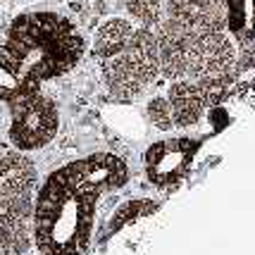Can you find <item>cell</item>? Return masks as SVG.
<instances>
[{
    "instance_id": "8fae6325",
    "label": "cell",
    "mask_w": 255,
    "mask_h": 255,
    "mask_svg": "<svg viewBox=\"0 0 255 255\" xmlns=\"http://www.w3.org/2000/svg\"><path fill=\"white\" fill-rule=\"evenodd\" d=\"M227 7V31L236 43H255V0H224Z\"/></svg>"
},
{
    "instance_id": "5b68a950",
    "label": "cell",
    "mask_w": 255,
    "mask_h": 255,
    "mask_svg": "<svg viewBox=\"0 0 255 255\" xmlns=\"http://www.w3.org/2000/svg\"><path fill=\"white\" fill-rule=\"evenodd\" d=\"M33 184L36 167L22 150L0 153V212L31 220Z\"/></svg>"
},
{
    "instance_id": "3957f363",
    "label": "cell",
    "mask_w": 255,
    "mask_h": 255,
    "mask_svg": "<svg viewBox=\"0 0 255 255\" xmlns=\"http://www.w3.org/2000/svg\"><path fill=\"white\" fill-rule=\"evenodd\" d=\"M100 62H103V81L112 93V98H138L160 77L155 29L136 26L122 50Z\"/></svg>"
},
{
    "instance_id": "9c48e42d",
    "label": "cell",
    "mask_w": 255,
    "mask_h": 255,
    "mask_svg": "<svg viewBox=\"0 0 255 255\" xmlns=\"http://www.w3.org/2000/svg\"><path fill=\"white\" fill-rule=\"evenodd\" d=\"M167 103H169V110H172V122L174 127H193L203 117L205 110V103L200 96L198 86L193 79H177L169 84L167 91Z\"/></svg>"
},
{
    "instance_id": "4fadbf2b",
    "label": "cell",
    "mask_w": 255,
    "mask_h": 255,
    "mask_svg": "<svg viewBox=\"0 0 255 255\" xmlns=\"http://www.w3.org/2000/svg\"><path fill=\"white\" fill-rule=\"evenodd\" d=\"M29 89H41V86H29L12 55L5 50V45H0V103H10Z\"/></svg>"
},
{
    "instance_id": "ac0fdd59",
    "label": "cell",
    "mask_w": 255,
    "mask_h": 255,
    "mask_svg": "<svg viewBox=\"0 0 255 255\" xmlns=\"http://www.w3.org/2000/svg\"><path fill=\"white\" fill-rule=\"evenodd\" d=\"M117 2H122V0H117Z\"/></svg>"
},
{
    "instance_id": "e0dca14e",
    "label": "cell",
    "mask_w": 255,
    "mask_h": 255,
    "mask_svg": "<svg viewBox=\"0 0 255 255\" xmlns=\"http://www.w3.org/2000/svg\"><path fill=\"white\" fill-rule=\"evenodd\" d=\"M145 112H148L150 124H155L160 131H169V129L174 127V122H172V110H169V103H167L165 96H157V98L150 100Z\"/></svg>"
},
{
    "instance_id": "30bf717a",
    "label": "cell",
    "mask_w": 255,
    "mask_h": 255,
    "mask_svg": "<svg viewBox=\"0 0 255 255\" xmlns=\"http://www.w3.org/2000/svg\"><path fill=\"white\" fill-rule=\"evenodd\" d=\"M136 29L131 19L124 17H112L108 22L100 24V29L96 31V41H93V55L98 60H108V57L117 55L122 50L131 31Z\"/></svg>"
},
{
    "instance_id": "9a60e30c",
    "label": "cell",
    "mask_w": 255,
    "mask_h": 255,
    "mask_svg": "<svg viewBox=\"0 0 255 255\" xmlns=\"http://www.w3.org/2000/svg\"><path fill=\"white\" fill-rule=\"evenodd\" d=\"M127 14L138 26L155 29L165 17V0H122Z\"/></svg>"
},
{
    "instance_id": "7a4b0ae2",
    "label": "cell",
    "mask_w": 255,
    "mask_h": 255,
    "mask_svg": "<svg viewBox=\"0 0 255 255\" xmlns=\"http://www.w3.org/2000/svg\"><path fill=\"white\" fill-rule=\"evenodd\" d=\"M2 45L29 86H41L72 72L86 50V41L74 22L50 10L17 14L7 26Z\"/></svg>"
},
{
    "instance_id": "5bb4252c",
    "label": "cell",
    "mask_w": 255,
    "mask_h": 255,
    "mask_svg": "<svg viewBox=\"0 0 255 255\" xmlns=\"http://www.w3.org/2000/svg\"><path fill=\"white\" fill-rule=\"evenodd\" d=\"M234 79H236V72H229V74H210V77L193 79L196 86H198V91H200V96H203L205 108H215V105H220V103L229 96V91H232V86H234Z\"/></svg>"
},
{
    "instance_id": "277c9868",
    "label": "cell",
    "mask_w": 255,
    "mask_h": 255,
    "mask_svg": "<svg viewBox=\"0 0 255 255\" xmlns=\"http://www.w3.org/2000/svg\"><path fill=\"white\" fill-rule=\"evenodd\" d=\"M10 141L17 150H38L57 133V108L41 89H29L10 100Z\"/></svg>"
},
{
    "instance_id": "2e32d148",
    "label": "cell",
    "mask_w": 255,
    "mask_h": 255,
    "mask_svg": "<svg viewBox=\"0 0 255 255\" xmlns=\"http://www.w3.org/2000/svg\"><path fill=\"white\" fill-rule=\"evenodd\" d=\"M155 208H157V205L153 203V200H129V203L120 205V208H117V212H115V217L110 220V234L120 232V229H122V227H127L129 222L141 220L143 215L153 212Z\"/></svg>"
},
{
    "instance_id": "7c38bea8",
    "label": "cell",
    "mask_w": 255,
    "mask_h": 255,
    "mask_svg": "<svg viewBox=\"0 0 255 255\" xmlns=\"http://www.w3.org/2000/svg\"><path fill=\"white\" fill-rule=\"evenodd\" d=\"M31 246V220L0 212V255H24Z\"/></svg>"
},
{
    "instance_id": "8992f818",
    "label": "cell",
    "mask_w": 255,
    "mask_h": 255,
    "mask_svg": "<svg viewBox=\"0 0 255 255\" xmlns=\"http://www.w3.org/2000/svg\"><path fill=\"white\" fill-rule=\"evenodd\" d=\"M236 67V43L229 31L191 33L186 45V79L229 74Z\"/></svg>"
},
{
    "instance_id": "6da1fadb",
    "label": "cell",
    "mask_w": 255,
    "mask_h": 255,
    "mask_svg": "<svg viewBox=\"0 0 255 255\" xmlns=\"http://www.w3.org/2000/svg\"><path fill=\"white\" fill-rule=\"evenodd\" d=\"M127 165L112 153L74 160L38 189L31 210V241L41 255H81L91 246L98 203L127 184Z\"/></svg>"
},
{
    "instance_id": "52a82bcc",
    "label": "cell",
    "mask_w": 255,
    "mask_h": 255,
    "mask_svg": "<svg viewBox=\"0 0 255 255\" xmlns=\"http://www.w3.org/2000/svg\"><path fill=\"white\" fill-rule=\"evenodd\" d=\"M198 150V141L191 138H169L150 145L145 153V172L155 186H172L186 174V167Z\"/></svg>"
},
{
    "instance_id": "ba28073f",
    "label": "cell",
    "mask_w": 255,
    "mask_h": 255,
    "mask_svg": "<svg viewBox=\"0 0 255 255\" xmlns=\"http://www.w3.org/2000/svg\"><path fill=\"white\" fill-rule=\"evenodd\" d=\"M165 17L191 33L227 29L224 0H165Z\"/></svg>"
}]
</instances>
